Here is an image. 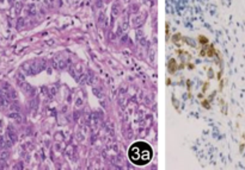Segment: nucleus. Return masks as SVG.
<instances>
[{"label": "nucleus", "mask_w": 245, "mask_h": 170, "mask_svg": "<svg viewBox=\"0 0 245 170\" xmlns=\"http://www.w3.org/2000/svg\"><path fill=\"white\" fill-rule=\"evenodd\" d=\"M152 149L148 144L144 142H136L129 148L128 157L132 161V163L136 165L147 164L152 159Z\"/></svg>", "instance_id": "obj_1"}]
</instances>
